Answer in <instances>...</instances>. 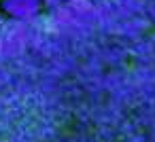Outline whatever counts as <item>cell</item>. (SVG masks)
Masks as SVG:
<instances>
[{
    "label": "cell",
    "mask_w": 155,
    "mask_h": 142,
    "mask_svg": "<svg viewBox=\"0 0 155 142\" xmlns=\"http://www.w3.org/2000/svg\"><path fill=\"white\" fill-rule=\"evenodd\" d=\"M43 0H2V9L15 19H30L38 13Z\"/></svg>",
    "instance_id": "obj_1"
}]
</instances>
